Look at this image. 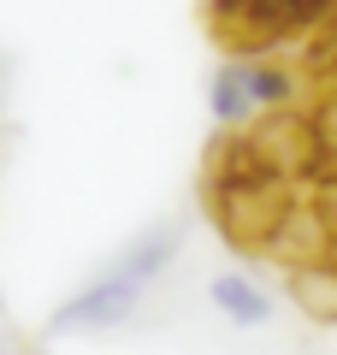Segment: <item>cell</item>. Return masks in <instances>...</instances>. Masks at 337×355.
<instances>
[{
  "mask_svg": "<svg viewBox=\"0 0 337 355\" xmlns=\"http://www.w3.org/2000/svg\"><path fill=\"white\" fill-rule=\"evenodd\" d=\"M172 249H178V231H148L130 254H119L89 291H77L71 302L53 314V331H107V326H119V320L142 302V291L160 279V266L172 261Z\"/></svg>",
  "mask_w": 337,
  "mask_h": 355,
  "instance_id": "6da1fadb",
  "label": "cell"
},
{
  "mask_svg": "<svg viewBox=\"0 0 337 355\" xmlns=\"http://www.w3.org/2000/svg\"><path fill=\"white\" fill-rule=\"evenodd\" d=\"M320 6L308 0H207V30L231 53H266L290 36L320 30Z\"/></svg>",
  "mask_w": 337,
  "mask_h": 355,
  "instance_id": "7a4b0ae2",
  "label": "cell"
},
{
  "mask_svg": "<svg viewBox=\"0 0 337 355\" xmlns=\"http://www.w3.org/2000/svg\"><path fill=\"white\" fill-rule=\"evenodd\" d=\"M207 296H213V308H219L231 326H266V291L254 279H243V272H219V279L207 284Z\"/></svg>",
  "mask_w": 337,
  "mask_h": 355,
  "instance_id": "3957f363",
  "label": "cell"
},
{
  "mask_svg": "<svg viewBox=\"0 0 337 355\" xmlns=\"http://www.w3.org/2000/svg\"><path fill=\"white\" fill-rule=\"evenodd\" d=\"M243 83H249V107H284L290 101V71H278V65H243Z\"/></svg>",
  "mask_w": 337,
  "mask_h": 355,
  "instance_id": "277c9868",
  "label": "cell"
},
{
  "mask_svg": "<svg viewBox=\"0 0 337 355\" xmlns=\"http://www.w3.org/2000/svg\"><path fill=\"white\" fill-rule=\"evenodd\" d=\"M308 60L320 65V71H337V6L320 18V30H313V42H308Z\"/></svg>",
  "mask_w": 337,
  "mask_h": 355,
  "instance_id": "5b68a950",
  "label": "cell"
},
{
  "mask_svg": "<svg viewBox=\"0 0 337 355\" xmlns=\"http://www.w3.org/2000/svg\"><path fill=\"white\" fill-rule=\"evenodd\" d=\"M308 6H320V12H331V6H337V0H308Z\"/></svg>",
  "mask_w": 337,
  "mask_h": 355,
  "instance_id": "8992f818",
  "label": "cell"
}]
</instances>
